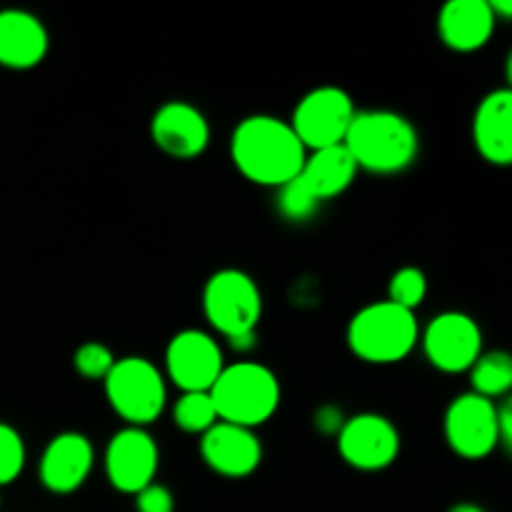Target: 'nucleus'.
I'll return each instance as SVG.
<instances>
[{
	"label": "nucleus",
	"mask_w": 512,
	"mask_h": 512,
	"mask_svg": "<svg viewBox=\"0 0 512 512\" xmlns=\"http://www.w3.org/2000/svg\"><path fill=\"white\" fill-rule=\"evenodd\" d=\"M338 453L350 468L378 473L398 460L400 433L385 415L358 413L345 418L338 433Z\"/></svg>",
	"instance_id": "9b49d317"
},
{
	"label": "nucleus",
	"mask_w": 512,
	"mask_h": 512,
	"mask_svg": "<svg viewBox=\"0 0 512 512\" xmlns=\"http://www.w3.org/2000/svg\"><path fill=\"white\" fill-rule=\"evenodd\" d=\"M105 478L118 493L135 495L145 485L155 483L160 465V450L153 435L145 428H130L125 425L123 430L110 438L105 448Z\"/></svg>",
	"instance_id": "f8f14e48"
},
{
	"label": "nucleus",
	"mask_w": 512,
	"mask_h": 512,
	"mask_svg": "<svg viewBox=\"0 0 512 512\" xmlns=\"http://www.w3.org/2000/svg\"><path fill=\"white\" fill-rule=\"evenodd\" d=\"M473 143L480 158L498 168L512 163V90L498 88L485 95L473 115Z\"/></svg>",
	"instance_id": "dca6fc26"
},
{
	"label": "nucleus",
	"mask_w": 512,
	"mask_h": 512,
	"mask_svg": "<svg viewBox=\"0 0 512 512\" xmlns=\"http://www.w3.org/2000/svg\"><path fill=\"white\" fill-rule=\"evenodd\" d=\"M445 443L463 460H483L500 448L498 403L463 393L448 405L443 418Z\"/></svg>",
	"instance_id": "6e6552de"
},
{
	"label": "nucleus",
	"mask_w": 512,
	"mask_h": 512,
	"mask_svg": "<svg viewBox=\"0 0 512 512\" xmlns=\"http://www.w3.org/2000/svg\"><path fill=\"white\" fill-rule=\"evenodd\" d=\"M115 360L118 358H115L108 345L98 343V340H90V343H83L73 353V368L85 380H105V375L110 373Z\"/></svg>",
	"instance_id": "b1692460"
},
{
	"label": "nucleus",
	"mask_w": 512,
	"mask_h": 512,
	"mask_svg": "<svg viewBox=\"0 0 512 512\" xmlns=\"http://www.w3.org/2000/svg\"><path fill=\"white\" fill-rule=\"evenodd\" d=\"M495 15L488 0H450L440 8L438 33L445 48L455 53H475L495 33Z\"/></svg>",
	"instance_id": "a211bd4d"
},
{
	"label": "nucleus",
	"mask_w": 512,
	"mask_h": 512,
	"mask_svg": "<svg viewBox=\"0 0 512 512\" xmlns=\"http://www.w3.org/2000/svg\"><path fill=\"white\" fill-rule=\"evenodd\" d=\"M498 433H500V448L510 450L512 448V405L508 398L498 405Z\"/></svg>",
	"instance_id": "cd10ccee"
},
{
	"label": "nucleus",
	"mask_w": 512,
	"mask_h": 512,
	"mask_svg": "<svg viewBox=\"0 0 512 512\" xmlns=\"http://www.w3.org/2000/svg\"><path fill=\"white\" fill-rule=\"evenodd\" d=\"M103 385L108 405L130 428H145L155 423L168 403L163 373L148 358L138 355L115 360Z\"/></svg>",
	"instance_id": "39448f33"
},
{
	"label": "nucleus",
	"mask_w": 512,
	"mask_h": 512,
	"mask_svg": "<svg viewBox=\"0 0 512 512\" xmlns=\"http://www.w3.org/2000/svg\"><path fill=\"white\" fill-rule=\"evenodd\" d=\"M355 113L358 110H355L350 93H345L343 88H335V85H323V88L310 90L298 100L293 118L288 123L303 143V148L313 153L320 148L343 145Z\"/></svg>",
	"instance_id": "0eeeda50"
},
{
	"label": "nucleus",
	"mask_w": 512,
	"mask_h": 512,
	"mask_svg": "<svg viewBox=\"0 0 512 512\" xmlns=\"http://www.w3.org/2000/svg\"><path fill=\"white\" fill-rule=\"evenodd\" d=\"M223 368V350L205 330H180L165 348L168 378L183 393H210Z\"/></svg>",
	"instance_id": "9d476101"
},
{
	"label": "nucleus",
	"mask_w": 512,
	"mask_h": 512,
	"mask_svg": "<svg viewBox=\"0 0 512 512\" xmlns=\"http://www.w3.org/2000/svg\"><path fill=\"white\" fill-rule=\"evenodd\" d=\"M448 512H485V510L475 503H458V505H453Z\"/></svg>",
	"instance_id": "c756f323"
},
{
	"label": "nucleus",
	"mask_w": 512,
	"mask_h": 512,
	"mask_svg": "<svg viewBox=\"0 0 512 512\" xmlns=\"http://www.w3.org/2000/svg\"><path fill=\"white\" fill-rule=\"evenodd\" d=\"M308 150L288 120L248 115L230 135V158L245 180L263 188H280L303 170Z\"/></svg>",
	"instance_id": "f257e3e1"
},
{
	"label": "nucleus",
	"mask_w": 512,
	"mask_h": 512,
	"mask_svg": "<svg viewBox=\"0 0 512 512\" xmlns=\"http://www.w3.org/2000/svg\"><path fill=\"white\" fill-rule=\"evenodd\" d=\"M150 138L173 160H195L210 143V123L195 105L168 100L150 120Z\"/></svg>",
	"instance_id": "4468645a"
},
{
	"label": "nucleus",
	"mask_w": 512,
	"mask_h": 512,
	"mask_svg": "<svg viewBox=\"0 0 512 512\" xmlns=\"http://www.w3.org/2000/svg\"><path fill=\"white\" fill-rule=\"evenodd\" d=\"M420 343V323L413 310L390 300L360 308L348 323V348L370 365H393L408 358Z\"/></svg>",
	"instance_id": "7ed1b4c3"
},
{
	"label": "nucleus",
	"mask_w": 512,
	"mask_h": 512,
	"mask_svg": "<svg viewBox=\"0 0 512 512\" xmlns=\"http://www.w3.org/2000/svg\"><path fill=\"white\" fill-rule=\"evenodd\" d=\"M280 395L283 393L273 370L253 360L225 365L210 388L218 420L250 430L268 423L278 413Z\"/></svg>",
	"instance_id": "20e7f679"
},
{
	"label": "nucleus",
	"mask_w": 512,
	"mask_h": 512,
	"mask_svg": "<svg viewBox=\"0 0 512 512\" xmlns=\"http://www.w3.org/2000/svg\"><path fill=\"white\" fill-rule=\"evenodd\" d=\"M470 373V393L480 398L498 400L505 398L512 388V358L505 350L480 353Z\"/></svg>",
	"instance_id": "aec40b11"
},
{
	"label": "nucleus",
	"mask_w": 512,
	"mask_h": 512,
	"mask_svg": "<svg viewBox=\"0 0 512 512\" xmlns=\"http://www.w3.org/2000/svg\"><path fill=\"white\" fill-rule=\"evenodd\" d=\"M173 423L183 433L203 435L218 423V413L210 393H183L173 405Z\"/></svg>",
	"instance_id": "4be33fe9"
},
{
	"label": "nucleus",
	"mask_w": 512,
	"mask_h": 512,
	"mask_svg": "<svg viewBox=\"0 0 512 512\" xmlns=\"http://www.w3.org/2000/svg\"><path fill=\"white\" fill-rule=\"evenodd\" d=\"M200 458L220 478L240 480L260 468L263 443L255 430L218 420L208 433L200 435Z\"/></svg>",
	"instance_id": "ddd939ff"
},
{
	"label": "nucleus",
	"mask_w": 512,
	"mask_h": 512,
	"mask_svg": "<svg viewBox=\"0 0 512 512\" xmlns=\"http://www.w3.org/2000/svg\"><path fill=\"white\" fill-rule=\"evenodd\" d=\"M135 510L138 512H175V495L165 485L150 483L140 493H135Z\"/></svg>",
	"instance_id": "a878e982"
},
{
	"label": "nucleus",
	"mask_w": 512,
	"mask_h": 512,
	"mask_svg": "<svg viewBox=\"0 0 512 512\" xmlns=\"http://www.w3.org/2000/svg\"><path fill=\"white\" fill-rule=\"evenodd\" d=\"M420 343L428 363L440 373H468L483 353V330L473 315L448 310L425 325Z\"/></svg>",
	"instance_id": "1a4fd4ad"
},
{
	"label": "nucleus",
	"mask_w": 512,
	"mask_h": 512,
	"mask_svg": "<svg viewBox=\"0 0 512 512\" xmlns=\"http://www.w3.org/2000/svg\"><path fill=\"white\" fill-rule=\"evenodd\" d=\"M50 40L43 20L28 10H0V65L30 70L43 63Z\"/></svg>",
	"instance_id": "f3484780"
},
{
	"label": "nucleus",
	"mask_w": 512,
	"mask_h": 512,
	"mask_svg": "<svg viewBox=\"0 0 512 512\" xmlns=\"http://www.w3.org/2000/svg\"><path fill=\"white\" fill-rule=\"evenodd\" d=\"M490 10H493L495 20H508L512 15V3L508 0H488Z\"/></svg>",
	"instance_id": "c85d7f7f"
},
{
	"label": "nucleus",
	"mask_w": 512,
	"mask_h": 512,
	"mask_svg": "<svg viewBox=\"0 0 512 512\" xmlns=\"http://www.w3.org/2000/svg\"><path fill=\"white\" fill-rule=\"evenodd\" d=\"M93 465V443L83 433H60L40 455L38 478L48 493L70 495L83 488Z\"/></svg>",
	"instance_id": "2eb2a0df"
},
{
	"label": "nucleus",
	"mask_w": 512,
	"mask_h": 512,
	"mask_svg": "<svg viewBox=\"0 0 512 512\" xmlns=\"http://www.w3.org/2000/svg\"><path fill=\"white\" fill-rule=\"evenodd\" d=\"M305 183L310 185L320 203L343 195L350 185L355 183L358 165L345 145H333V148H320L305 155L303 170H300Z\"/></svg>",
	"instance_id": "6ab92c4d"
},
{
	"label": "nucleus",
	"mask_w": 512,
	"mask_h": 512,
	"mask_svg": "<svg viewBox=\"0 0 512 512\" xmlns=\"http://www.w3.org/2000/svg\"><path fill=\"white\" fill-rule=\"evenodd\" d=\"M25 468V443L15 428L0 423V488L15 483Z\"/></svg>",
	"instance_id": "393cba45"
},
{
	"label": "nucleus",
	"mask_w": 512,
	"mask_h": 512,
	"mask_svg": "<svg viewBox=\"0 0 512 512\" xmlns=\"http://www.w3.org/2000/svg\"><path fill=\"white\" fill-rule=\"evenodd\" d=\"M203 313L210 328L218 330L225 340L255 333L263 315L258 283L243 270H218L203 288Z\"/></svg>",
	"instance_id": "423d86ee"
},
{
	"label": "nucleus",
	"mask_w": 512,
	"mask_h": 512,
	"mask_svg": "<svg viewBox=\"0 0 512 512\" xmlns=\"http://www.w3.org/2000/svg\"><path fill=\"white\" fill-rule=\"evenodd\" d=\"M425 295H428V278L420 268L415 265H405V268L395 270L390 275V283H388V300L390 303L400 305L405 310H413L418 305H423Z\"/></svg>",
	"instance_id": "5701e85b"
},
{
	"label": "nucleus",
	"mask_w": 512,
	"mask_h": 512,
	"mask_svg": "<svg viewBox=\"0 0 512 512\" xmlns=\"http://www.w3.org/2000/svg\"><path fill=\"white\" fill-rule=\"evenodd\" d=\"M343 423H345L343 413H340L338 408H333V405H323V408H320L313 418L315 428L325 435H333V433L338 435L340 428H343Z\"/></svg>",
	"instance_id": "bb28decb"
},
{
	"label": "nucleus",
	"mask_w": 512,
	"mask_h": 512,
	"mask_svg": "<svg viewBox=\"0 0 512 512\" xmlns=\"http://www.w3.org/2000/svg\"><path fill=\"white\" fill-rule=\"evenodd\" d=\"M275 190H278L275 208H278L280 218L288 220V223H308L318 215L320 205H323L300 173Z\"/></svg>",
	"instance_id": "412c9836"
},
{
	"label": "nucleus",
	"mask_w": 512,
	"mask_h": 512,
	"mask_svg": "<svg viewBox=\"0 0 512 512\" xmlns=\"http://www.w3.org/2000/svg\"><path fill=\"white\" fill-rule=\"evenodd\" d=\"M343 145L353 155L358 170L395 175L418 160L420 138L405 115L393 110H363L355 113Z\"/></svg>",
	"instance_id": "f03ea898"
}]
</instances>
